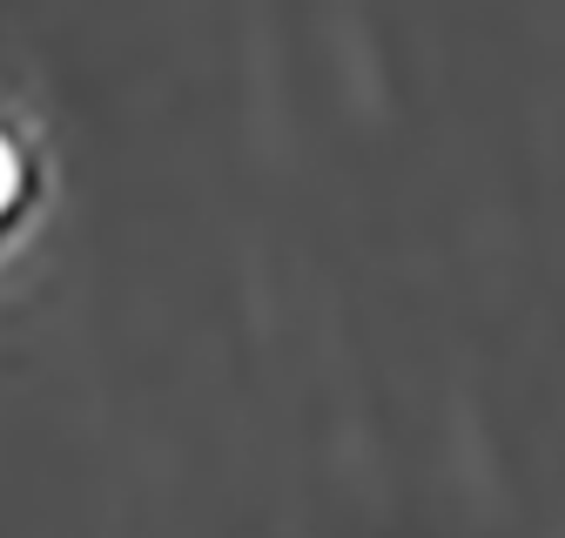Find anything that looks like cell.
<instances>
[{
    "mask_svg": "<svg viewBox=\"0 0 565 538\" xmlns=\"http://www.w3.org/2000/svg\"><path fill=\"white\" fill-rule=\"evenodd\" d=\"M34 189H41V142L14 108H0V236L34 209Z\"/></svg>",
    "mask_w": 565,
    "mask_h": 538,
    "instance_id": "cell-1",
    "label": "cell"
}]
</instances>
